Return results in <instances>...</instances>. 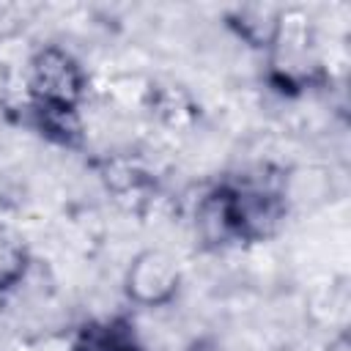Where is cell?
Segmentation results:
<instances>
[{
	"label": "cell",
	"instance_id": "obj_1",
	"mask_svg": "<svg viewBox=\"0 0 351 351\" xmlns=\"http://www.w3.org/2000/svg\"><path fill=\"white\" fill-rule=\"evenodd\" d=\"M27 88L41 107H71L77 110L85 93V71L71 52L63 47H41L27 63Z\"/></svg>",
	"mask_w": 351,
	"mask_h": 351
},
{
	"label": "cell",
	"instance_id": "obj_2",
	"mask_svg": "<svg viewBox=\"0 0 351 351\" xmlns=\"http://www.w3.org/2000/svg\"><path fill=\"white\" fill-rule=\"evenodd\" d=\"M181 291V269L167 250H140L123 271V293L140 307H165Z\"/></svg>",
	"mask_w": 351,
	"mask_h": 351
},
{
	"label": "cell",
	"instance_id": "obj_3",
	"mask_svg": "<svg viewBox=\"0 0 351 351\" xmlns=\"http://www.w3.org/2000/svg\"><path fill=\"white\" fill-rule=\"evenodd\" d=\"M222 211L228 222V233L258 241L271 236L285 219V197L269 189H222Z\"/></svg>",
	"mask_w": 351,
	"mask_h": 351
},
{
	"label": "cell",
	"instance_id": "obj_4",
	"mask_svg": "<svg viewBox=\"0 0 351 351\" xmlns=\"http://www.w3.org/2000/svg\"><path fill=\"white\" fill-rule=\"evenodd\" d=\"M74 351H140V346L123 321H99L80 329Z\"/></svg>",
	"mask_w": 351,
	"mask_h": 351
},
{
	"label": "cell",
	"instance_id": "obj_5",
	"mask_svg": "<svg viewBox=\"0 0 351 351\" xmlns=\"http://www.w3.org/2000/svg\"><path fill=\"white\" fill-rule=\"evenodd\" d=\"M30 263V252L25 247V241L11 230V228H0V291L14 288Z\"/></svg>",
	"mask_w": 351,
	"mask_h": 351
},
{
	"label": "cell",
	"instance_id": "obj_6",
	"mask_svg": "<svg viewBox=\"0 0 351 351\" xmlns=\"http://www.w3.org/2000/svg\"><path fill=\"white\" fill-rule=\"evenodd\" d=\"M36 115H38V126L44 129L47 137H52L58 143H66V145H71V143L80 140L82 126H80L77 110H71V107H41V104H36Z\"/></svg>",
	"mask_w": 351,
	"mask_h": 351
},
{
	"label": "cell",
	"instance_id": "obj_7",
	"mask_svg": "<svg viewBox=\"0 0 351 351\" xmlns=\"http://www.w3.org/2000/svg\"><path fill=\"white\" fill-rule=\"evenodd\" d=\"M181 101H184V96H181L178 90H173V88L159 90V93H156V112H159L167 123L176 126V123H181V112H184V110H181V107H184Z\"/></svg>",
	"mask_w": 351,
	"mask_h": 351
},
{
	"label": "cell",
	"instance_id": "obj_8",
	"mask_svg": "<svg viewBox=\"0 0 351 351\" xmlns=\"http://www.w3.org/2000/svg\"><path fill=\"white\" fill-rule=\"evenodd\" d=\"M184 351H225V348H222V343L214 340V337H195V340H189V343L184 346Z\"/></svg>",
	"mask_w": 351,
	"mask_h": 351
}]
</instances>
